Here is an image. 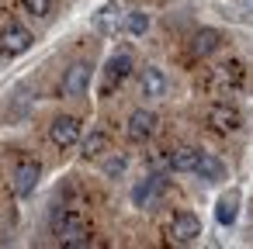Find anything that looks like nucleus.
I'll return each instance as SVG.
<instances>
[{
    "mask_svg": "<svg viewBox=\"0 0 253 249\" xmlns=\"http://www.w3.org/2000/svg\"><path fill=\"white\" fill-rule=\"evenodd\" d=\"M56 235H59V246H66V249H84L90 239H87V221H84V214L80 211H59L56 214Z\"/></svg>",
    "mask_w": 253,
    "mask_h": 249,
    "instance_id": "nucleus-1",
    "label": "nucleus"
},
{
    "mask_svg": "<svg viewBox=\"0 0 253 249\" xmlns=\"http://www.w3.org/2000/svg\"><path fill=\"white\" fill-rule=\"evenodd\" d=\"M170 235H173L177 246H191V242L201 235V221H198V214H194V211H180V214H173Z\"/></svg>",
    "mask_w": 253,
    "mask_h": 249,
    "instance_id": "nucleus-2",
    "label": "nucleus"
},
{
    "mask_svg": "<svg viewBox=\"0 0 253 249\" xmlns=\"http://www.w3.org/2000/svg\"><path fill=\"white\" fill-rule=\"evenodd\" d=\"M49 139H52L59 149L77 145V142H80V121L70 118V114H59V118L52 121V128H49Z\"/></svg>",
    "mask_w": 253,
    "mask_h": 249,
    "instance_id": "nucleus-3",
    "label": "nucleus"
},
{
    "mask_svg": "<svg viewBox=\"0 0 253 249\" xmlns=\"http://www.w3.org/2000/svg\"><path fill=\"white\" fill-rule=\"evenodd\" d=\"M208 125H211L215 132H239L243 114H239L232 104H211V111H208Z\"/></svg>",
    "mask_w": 253,
    "mask_h": 249,
    "instance_id": "nucleus-4",
    "label": "nucleus"
},
{
    "mask_svg": "<svg viewBox=\"0 0 253 249\" xmlns=\"http://www.w3.org/2000/svg\"><path fill=\"white\" fill-rule=\"evenodd\" d=\"M32 42H35L32 32L21 28V25H11V28H4V35H0V49H4L7 56H21V52H28Z\"/></svg>",
    "mask_w": 253,
    "mask_h": 249,
    "instance_id": "nucleus-5",
    "label": "nucleus"
},
{
    "mask_svg": "<svg viewBox=\"0 0 253 249\" xmlns=\"http://www.w3.org/2000/svg\"><path fill=\"white\" fill-rule=\"evenodd\" d=\"M128 73H132V56H128V52L111 56V59H108V66H104V90H115Z\"/></svg>",
    "mask_w": 253,
    "mask_h": 249,
    "instance_id": "nucleus-6",
    "label": "nucleus"
},
{
    "mask_svg": "<svg viewBox=\"0 0 253 249\" xmlns=\"http://www.w3.org/2000/svg\"><path fill=\"white\" fill-rule=\"evenodd\" d=\"M87 83H90V66L87 63H73L66 70V76H63V94L66 97H80L87 90Z\"/></svg>",
    "mask_w": 253,
    "mask_h": 249,
    "instance_id": "nucleus-7",
    "label": "nucleus"
},
{
    "mask_svg": "<svg viewBox=\"0 0 253 249\" xmlns=\"http://www.w3.org/2000/svg\"><path fill=\"white\" fill-rule=\"evenodd\" d=\"M218 45H222V35H218L215 28H198V32L191 35V56H194V59L211 56Z\"/></svg>",
    "mask_w": 253,
    "mask_h": 249,
    "instance_id": "nucleus-8",
    "label": "nucleus"
},
{
    "mask_svg": "<svg viewBox=\"0 0 253 249\" xmlns=\"http://www.w3.org/2000/svg\"><path fill=\"white\" fill-rule=\"evenodd\" d=\"M128 139L132 142H146L153 132H156V114L153 111H132V118H128Z\"/></svg>",
    "mask_w": 253,
    "mask_h": 249,
    "instance_id": "nucleus-9",
    "label": "nucleus"
},
{
    "mask_svg": "<svg viewBox=\"0 0 253 249\" xmlns=\"http://www.w3.org/2000/svg\"><path fill=\"white\" fill-rule=\"evenodd\" d=\"M39 177H42V166H39L35 159H32V163H21V166L14 170V194H18V197H28V194L35 190Z\"/></svg>",
    "mask_w": 253,
    "mask_h": 249,
    "instance_id": "nucleus-10",
    "label": "nucleus"
},
{
    "mask_svg": "<svg viewBox=\"0 0 253 249\" xmlns=\"http://www.w3.org/2000/svg\"><path fill=\"white\" fill-rule=\"evenodd\" d=\"M194 173H198L201 180H208V183H218V180L225 177V166H222V159H218V156L201 152V156H198V163H194Z\"/></svg>",
    "mask_w": 253,
    "mask_h": 249,
    "instance_id": "nucleus-11",
    "label": "nucleus"
},
{
    "mask_svg": "<svg viewBox=\"0 0 253 249\" xmlns=\"http://www.w3.org/2000/svg\"><path fill=\"white\" fill-rule=\"evenodd\" d=\"M160 194H163V180H160V177H149V180H142V183L132 190V201H135L139 208H153Z\"/></svg>",
    "mask_w": 253,
    "mask_h": 249,
    "instance_id": "nucleus-12",
    "label": "nucleus"
},
{
    "mask_svg": "<svg viewBox=\"0 0 253 249\" xmlns=\"http://www.w3.org/2000/svg\"><path fill=\"white\" fill-rule=\"evenodd\" d=\"M139 80H142V90H146V97H163V94H167V76H163V70H156V66H146Z\"/></svg>",
    "mask_w": 253,
    "mask_h": 249,
    "instance_id": "nucleus-13",
    "label": "nucleus"
},
{
    "mask_svg": "<svg viewBox=\"0 0 253 249\" xmlns=\"http://www.w3.org/2000/svg\"><path fill=\"white\" fill-rule=\"evenodd\" d=\"M236 211H239V194L229 190V194L218 197V204H215V221H218V225H232V221H236Z\"/></svg>",
    "mask_w": 253,
    "mask_h": 249,
    "instance_id": "nucleus-14",
    "label": "nucleus"
},
{
    "mask_svg": "<svg viewBox=\"0 0 253 249\" xmlns=\"http://www.w3.org/2000/svg\"><path fill=\"white\" fill-rule=\"evenodd\" d=\"M198 149H191V145H180V149H173L170 152V170H177V173H191L194 170V163H198Z\"/></svg>",
    "mask_w": 253,
    "mask_h": 249,
    "instance_id": "nucleus-15",
    "label": "nucleus"
},
{
    "mask_svg": "<svg viewBox=\"0 0 253 249\" xmlns=\"http://www.w3.org/2000/svg\"><path fill=\"white\" fill-rule=\"evenodd\" d=\"M101 152H108V135H104V132H90V135L84 139V156H87V159H97Z\"/></svg>",
    "mask_w": 253,
    "mask_h": 249,
    "instance_id": "nucleus-16",
    "label": "nucleus"
},
{
    "mask_svg": "<svg viewBox=\"0 0 253 249\" xmlns=\"http://www.w3.org/2000/svg\"><path fill=\"white\" fill-rule=\"evenodd\" d=\"M243 80V66L239 63H225V66H218V73H215V83H222V87H236Z\"/></svg>",
    "mask_w": 253,
    "mask_h": 249,
    "instance_id": "nucleus-17",
    "label": "nucleus"
},
{
    "mask_svg": "<svg viewBox=\"0 0 253 249\" xmlns=\"http://www.w3.org/2000/svg\"><path fill=\"white\" fill-rule=\"evenodd\" d=\"M146 28H149V14H142V11H128L125 14V32L128 35H146Z\"/></svg>",
    "mask_w": 253,
    "mask_h": 249,
    "instance_id": "nucleus-18",
    "label": "nucleus"
},
{
    "mask_svg": "<svg viewBox=\"0 0 253 249\" xmlns=\"http://www.w3.org/2000/svg\"><path fill=\"white\" fill-rule=\"evenodd\" d=\"M25 7H28V14H39V18H45V14L52 11V0H25Z\"/></svg>",
    "mask_w": 253,
    "mask_h": 249,
    "instance_id": "nucleus-19",
    "label": "nucleus"
}]
</instances>
